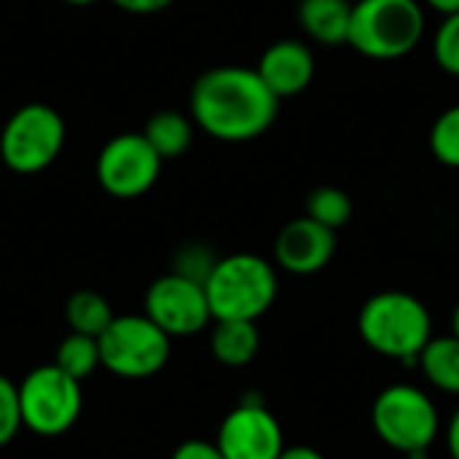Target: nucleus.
Listing matches in <instances>:
<instances>
[{"label":"nucleus","mask_w":459,"mask_h":459,"mask_svg":"<svg viewBox=\"0 0 459 459\" xmlns=\"http://www.w3.org/2000/svg\"><path fill=\"white\" fill-rule=\"evenodd\" d=\"M188 108L194 126L204 134L221 143H250L272 129L280 100L255 67L221 65L194 81Z\"/></svg>","instance_id":"nucleus-1"},{"label":"nucleus","mask_w":459,"mask_h":459,"mask_svg":"<svg viewBox=\"0 0 459 459\" xmlns=\"http://www.w3.org/2000/svg\"><path fill=\"white\" fill-rule=\"evenodd\" d=\"M358 331L377 355L403 366H420V355L433 339V317L417 296L406 290H382L363 304Z\"/></svg>","instance_id":"nucleus-2"},{"label":"nucleus","mask_w":459,"mask_h":459,"mask_svg":"<svg viewBox=\"0 0 459 459\" xmlns=\"http://www.w3.org/2000/svg\"><path fill=\"white\" fill-rule=\"evenodd\" d=\"M425 27L420 0H358L352 3L347 46L368 59L390 62L411 54L425 38Z\"/></svg>","instance_id":"nucleus-3"},{"label":"nucleus","mask_w":459,"mask_h":459,"mask_svg":"<svg viewBox=\"0 0 459 459\" xmlns=\"http://www.w3.org/2000/svg\"><path fill=\"white\" fill-rule=\"evenodd\" d=\"M277 272L255 253H234L218 258L204 282L212 320H250L264 317L277 299Z\"/></svg>","instance_id":"nucleus-4"},{"label":"nucleus","mask_w":459,"mask_h":459,"mask_svg":"<svg viewBox=\"0 0 459 459\" xmlns=\"http://www.w3.org/2000/svg\"><path fill=\"white\" fill-rule=\"evenodd\" d=\"M371 425L382 444L406 457L422 459L438 436V409L425 390L390 385L371 406Z\"/></svg>","instance_id":"nucleus-5"},{"label":"nucleus","mask_w":459,"mask_h":459,"mask_svg":"<svg viewBox=\"0 0 459 459\" xmlns=\"http://www.w3.org/2000/svg\"><path fill=\"white\" fill-rule=\"evenodd\" d=\"M67 140L65 118L46 102L16 108L0 132V159L16 175H38L48 169Z\"/></svg>","instance_id":"nucleus-6"},{"label":"nucleus","mask_w":459,"mask_h":459,"mask_svg":"<svg viewBox=\"0 0 459 459\" xmlns=\"http://www.w3.org/2000/svg\"><path fill=\"white\" fill-rule=\"evenodd\" d=\"M102 368L118 379L156 377L172 352V339L145 315H121L97 339Z\"/></svg>","instance_id":"nucleus-7"},{"label":"nucleus","mask_w":459,"mask_h":459,"mask_svg":"<svg viewBox=\"0 0 459 459\" xmlns=\"http://www.w3.org/2000/svg\"><path fill=\"white\" fill-rule=\"evenodd\" d=\"M19 409L22 425L30 433L56 438L67 433L83 411L81 382L67 377L54 363L38 366L19 382Z\"/></svg>","instance_id":"nucleus-8"},{"label":"nucleus","mask_w":459,"mask_h":459,"mask_svg":"<svg viewBox=\"0 0 459 459\" xmlns=\"http://www.w3.org/2000/svg\"><path fill=\"white\" fill-rule=\"evenodd\" d=\"M161 164L164 159L153 151L143 132H124L100 148L94 175L100 188L113 199H137L156 186Z\"/></svg>","instance_id":"nucleus-9"},{"label":"nucleus","mask_w":459,"mask_h":459,"mask_svg":"<svg viewBox=\"0 0 459 459\" xmlns=\"http://www.w3.org/2000/svg\"><path fill=\"white\" fill-rule=\"evenodd\" d=\"M143 309V315L151 323H156L169 339L196 336L212 320L204 285L175 272L151 282V288L145 290Z\"/></svg>","instance_id":"nucleus-10"},{"label":"nucleus","mask_w":459,"mask_h":459,"mask_svg":"<svg viewBox=\"0 0 459 459\" xmlns=\"http://www.w3.org/2000/svg\"><path fill=\"white\" fill-rule=\"evenodd\" d=\"M215 446L223 459H280L285 438L277 417L266 409L258 393H247V398L223 417Z\"/></svg>","instance_id":"nucleus-11"},{"label":"nucleus","mask_w":459,"mask_h":459,"mask_svg":"<svg viewBox=\"0 0 459 459\" xmlns=\"http://www.w3.org/2000/svg\"><path fill=\"white\" fill-rule=\"evenodd\" d=\"M336 253V231L320 226L312 218H296L285 223L274 239V261L288 274L309 277L323 272Z\"/></svg>","instance_id":"nucleus-12"},{"label":"nucleus","mask_w":459,"mask_h":459,"mask_svg":"<svg viewBox=\"0 0 459 459\" xmlns=\"http://www.w3.org/2000/svg\"><path fill=\"white\" fill-rule=\"evenodd\" d=\"M255 73L277 100L299 97L301 91L309 89L315 78V54L304 40L282 38L266 46L255 65Z\"/></svg>","instance_id":"nucleus-13"},{"label":"nucleus","mask_w":459,"mask_h":459,"mask_svg":"<svg viewBox=\"0 0 459 459\" xmlns=\"http://www.w3.org/2000/svg\"><path fill=\"white\" fill-rule=\"evenodd\" d=\"M352 3L350 0H301L299 24L304 35L320 46H344L350 38Z\"/></svg>","instance_id":"nucleus-14"},{"label":"nucleus","mask_w":459,"mask_h":459,"mask_svg":"<svg viewBox=\"0 0 459 459\" xmlns=\"http://www.w3.org/2000/svg\"><path fill=\"white\" fill-rule=\"evenodd\" d=\"M261 350L258 325L250 320H215L210 333V352L221 366L242 368Z\"/></svg>","instance_id":"nucleus-15"},{"label":"nucleus","mask_w":459,"mask_h":459,"mask_svg":"<svg viewBox=\"0 0 459 459\" xmlns=\"http://www.w3.org/2000/svg\"><path fill=\"white\" fill-rule=\"evenodd\" d=\"M143 134L164 161L178 159L194 143V121L178 110H159L145 121Z\"/></svg>","instance_id":"nucleus-16"},{"label":"nucleus","mask_w":459,"mask_h":459,"mask_svg":"<svg viewBox=\"0 0 459 459\" xmlns=\"http://www.w3.org/2000/svg\"><path fill=\"white\" fill-rule=\"evenodd\" d=\"M420 368L425 379L446 393V395H459V339L455 333L430 339V344L420 355Z\"/></svg>","instance_id":"nucleus-17"},{"label":"nucleus","mask_w":459,"mask_h":459,"mask_svg":"<svg viewBox=\"0 0 459 459\" xmlns=\"http://www.w3.org/2000/svg\"><path fill=\"white\" fill-rule=\"evenodd\" d=\"M65 320L70 325V333H83L91 339H100L108 325L116 320L110 301L97 290H75L65 304Z\"/></svg>","instance_id":"nucleus-18"},{"label":"nucleus","mask_w":459,"mask_h":459,"mask_svg":"<svg viewBox=\"0 0 459 459\" xmlns=\"http://www.w3.org/2000/svg\"><path fill=\"white\" fill-rule=\"evenodd\" d=\"M54 366L62 368L67 377H73L78 382L89 379L102 366V360H100V342L91 339V336H83V333H67L56 344Z\"/></svg>","instance_id":"nucleus-19"},{"label":"nucleus","mask_w":459,"mask_h":459,"mask_svg":"<svg viewBox=\"0 0 459 459\" xmlns=\"http://www.w3.org/2000/svg\"><path fill=\"white\" fill-rule=\"evenodd\" d=\"M307 218L317 221L331 231H339L352 218V199L336 186H320L307 196Z\"/></svg>","instance_id":"nucleus-20"},{"label":"nucleus","mask_w":459,"mask_h":459,"mask_svg":"<svg viewBox=\"0 0 459 459\" xmlns=\"http://www.w3.org/2000/svg\"><path fill=\"white\" fill-rule=\"evenodd\" d=\"M430 153L444 164L459 169V102L446 108L430 126V137H428Z\"/></svg>","instance_id":"nucleus-21"},{"label":"nucleus","mask_w":459,"mask_h":459,"mask_svg":"<svg viewBox=\"0 0 459 459\" xmlns=\"http://www.w3.org/2000/svg\"><path fill=\"white\" fill-rule=\"evenodd\" d=\"M433 59L444 73L459 78V11L441 19L433 35Z\"/></svg>","instance_id":"nucleus-22"},{"label":"nucleus","mask_w":459,"mask_h":459,"mask_svg":"<svg viewBox=\"0 0 459 459\" xmlns=\"http://www.w3.org/2000/svg\"><path fill=\"white\" fill-rule=\"evenodd\" d=\"M215 264H218V258H215V253H212L207 245H202V242H188V245H183V247L175 253V266H172V272L180 274V277H188V280H194V282H199V285H204L207 277L212 274Z\"/></svg>","instance_id":"nucleus-23"},{"label":"nucleus","mask_w":459,"mask_h":459,"mask_svg":"<svg viewBox=\"0 0 459 459\" xmlns=\"http://www.w3.org/2000/svg\"><path fill=\"white\" fill-rule=\"evenodd\" d=\"M22 409H19V385H13L5 374H0V449L8 446L22 430Z\"/></svg>","instance_id":"nucleus-24"},{"label":"nucleus","mask_w":459,"mask_h":459,"mask_svg":"<svg viewBox=\"0 0 459 459\" xmlns=\"http://www.w3.org/2000/svg\"><path fill=\"white\" fill-rule=\"evenodd\" d=\"M172 459H223L221 449L210 441H202V438H188L183 441L175 452Z\"/></svg>","instance_id":"nucleus-25"},{"label":"nucleus","mask_w":459,"mask_h":459,"mask_svg":"<svg viewBox=\"0 0 459 459\" xmlns=\"http://www.w3.org/2000/svg\"><path fill=\"white\" fill-rule=\"evenodd\" d=\"M113 5H118L126 13H137V16H148V13H159L164 8H169L175 0H110Z\"/></svg>","instance_id":"nucleus-26"},{"label":"nucleus","mask_w":459,"mask_h":459,"mask_svg":"<svg viewBox=\"0 0 459 459\" xmlns=\"http://www.w3.org/2000/svg\"><path fill=\"white\" fill-rule=\"evenodd\" d=\"M446 446H449L452 459H459V409L452 414V420H449V428H446Z\"/></svg>","instance_id":"nucleus-27"},{"label":"nucleus","mask_w":459,"mask_h":459,"mask_svg":"<svg viewBox=\"0 0 459 459\" xmlns=\"http://www.w3.org/2000/svg\"><path fill=\"white\" fill-rule=\"evenodd\" d=\"M280 459H325L317 449L312 446H285V452L280 455Z\"/></svg>","instance_id":"nucleus-28"},{"label":"nucleus","mask_w":459,"mask_h":459,"mask_svg":"<svg viewBox=\"0 0 459 459\" xmlns=\"http://www.w3.org/2000/svg\"><path fill=\"white\" fill-rule=\"evenodd\" d=\"M425 5L433 8L441 16H449V13H457L459 11V0H425Z\"/></svg>","instance_id":"nucleus-29"},{"label":"nucleus","mask_w":459,"mask_h":459,"mask_svg":"<svg viewBox=\"0 0 459 459\" xmlns=\"http://www.w3.org/2000/svg\"><path fill=\"white\" fill-rule=\"evenodd\" d=\"M62 3H67V5H75V8H86V5H94L97 0H62Z\"/></svg>","instance_id":"nucleus-30"},{"label":"nucleus","mask_w":459,"mask_h":459,"mask_svg":"<svg viewBox=\"0 0 459 459\" xmlns=\"http://www.w3.org/2000/svg\"><path fill=\"white\" fill-rule=\"evenodd\" d=\"M452 333L459 339V304L457 309H455V315H452Z\"/></svg>","instance_id":"nucleus-31"}]
</instances>
